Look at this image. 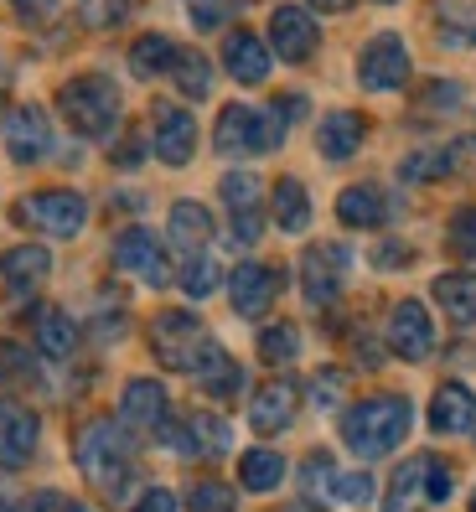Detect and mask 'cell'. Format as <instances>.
I'll use <instances>...</instances> for the list:
<instances>
[{"label":"cell","mask_w":476,"mask_h":512,"mask_svg":"<svg viewBox=\"0 0 476 512\" xmlns=\"http://www.w3.org/2000/svg\"><path fill=\"white\" fill-rule=\"evenodd\" d=\"M78 471L94 481L104 497H125L130 476H135V445L119 430V419H88L78 430Z\"/></svg>","instance_id":"cell-1"},{"label":"cell","mask_w":476,"mask_h":512,"mask_svg":"<svg viewBox=\"0 0 476 512\" xmlns=\"http://www.w3.org/2000/svg\"><path fill=\"white\" fill-rule=\"evenodd\" d=\"M409 425H414L409 399L378 394V399H363V404H352V409L342 414V440H347V450H357L363 461H378V456H389V450L404 445Z\"/></svg>","instance_id":"cell-2"},{"label":"cell","mask_w":476,"mask_h":512,"mask_svg":"<svg viewBox=\"0 0 476 512\" xmlns=\"http://www.w3.org/2000/svg\"><path fill=\"white\" fill-rule=\"evenodd\" d=\"M57 114H63L78 135L104 140L119 125V88L109 78H99V73H83V78L63 83V94H57Z\"/></svg>","instance_id":"cell-3"},{"label":"cell","mask_w":476,"mask_h":512,"mask_svg":"<svg viewBox=\"0 0 476 512\" xmlns=\"http://www.w3.org/2000/svg\"><path fill=\"white\" fill-rule=\"evenodd\" d=\"M151 342H156V357H161L166 368H176V373H197V368H207L223 352L202 331V321L187 316V311H161L156 326H151Z\"/></svg>","instance_id":"cell-4"},{"label":"cell","mask_w":476,"mask_h":512,"mask_svg":"<svg viewBox=\"0 0 476 512\" xmlns=\"http://www.w3.org/2000/svg\"><path fill=\"white\" fill-rule=\"evenodd\" d=\"M285 135V119L275 114H259V109H244V104H228L223 119H218V156H254V150H275Z\"/></svg>","instance_id":"cell-5"},{"label":"cell","mask_w":476,"mask_h":512,"mask_svg":"<svg viewBox=\"0 0 476 512\" xmlns=\"http://www.w3.org/2000/svg\"><path fill=\"white\" fill-rule=\"evenodd\" d=\"M357 78H363V88H373V94L404 88V83H409V47H404V37L378 32V37L363 47V57H357Z\"/></svg>","instance_id":"cell-6"},{"label":"cell","mask_w":476,"mask_h":512,"mask_svg":"<svg viewBox=\"0 0 476 512\" xmlns=\"http://www.w3.org/2000/svg\"><path fill=\"white\" fill-rule=\"evenodd\" d=\"M347 264H352V254L342 244H311L301 254V290H306L311 306H332V300L342 295Z\"/></svg>","instance_id":"cell-7"},{"label":"cell","mask_w":476,"mask_h":512,"mask_svg":"<svg viewBox=\"0 0 476 512\" xmlns=\"http://www.w3.org/2000/svg\"><path fill=\"white\" fill-rule=\"evenodd\" d=\"M21 218L42 233H52V238H73L88 223V202L78 192H37V197L21 202Z\"/></svg>","instance_id":"cell-8"},{"label":"cell","mask_w":476,"mask_h":512,"mask_svg":"<svg viewBox=\"0 0 476 512\" xmlns=\"http://www.w3.org/2000/svg\"><path fill=\"white\" fill-rule=\"evenodd\" d=\"M156 435L176 450V456H223V450L233 445L228 419H223V414H207V409H202V414H192L182 430H176V425H161Z\"/></svg>","instance_id":"cell-9"},{"label":"cell","mask_w":476,"mask_h":512,"mask_svg":"<svg viewBox=\"0 0 476 512\" xmlns=\"http://www.w3.org/2000/svg\"><path fill=\"white\" fill-rule=\"evenodd\" d=\"M389 347H394V357H404V363H425V357L435 352V326H430V311L420 306V300H399V306L389 311Z\"/></svg>","instance_id":"cell-10"},{"label":"cell","mask_w":476,"mask_h":512,"mask_svg":"<svg viewBox=\"0 0 476 512\" xmlns=\"http://www.w3.org/2000/svg\"><path fill=\"white\" fill-rule=\"evenodd\" d=\"M37 414L16 404V399H0V471H21L26 461L37 456Z\"/></svg>","instance_id":"cell-11"},{"label":"cell","mask_w":476,"mask_h":512,"mask_svg":"<svg viewBox=\"0 0 476 512\" xmlns=\"http://www.w3.org/2000/svg\"><path fill=\"white\" fill-rule=\"evenodd\" d=\"M223 202H228V213H233V238L238 244H254L264 218H259V207H264V182L249 171H228L223 176Z\"/></svg>","instance_id":"cell-12"},{"label":"cell","mask_w":476,"mask_h":512,"mask_svg":"<svg viewBox=\"0 0 476 512\" xmlns=\"http://www.w3.org/2000/svg\"><path fill=\"white\" fill-rule=\"evenodd\" d=\"M280 295V269L270 264H238L228 275V300L238 316H264Z\"/></svg>","instance_id":"cell-13"},{"label":"cell","mask_w":476,"mask_h":512,"mask_svg":"<svg viewBox=\"0 0 476 512\" xmlns=\"http://www.w3.org/2000/svg\"><path fill=\"white\" fill-rule=\"evenodd\" d=\"M114 264L125 269V275L145 280V285H166V254L156 244V233H145V228H130V233H119L114 238Z\"/></svg>","instance_id":"cell-14"},{"label":"cell","mask_w":476,"mask_h":512,"mask_svg":"<svg viewBox=\"0 0 476 512\" xmlns=\"http://www.w3.org/2000/svg\"><path fill=\"white\" fill-rule=\"evenodd\" d=\"M295 409H301V388H295L290 378H270L259 388V394L249 399V425L259 430V435H280L290 419H295Z\"/></svg>","instance_id":"cell-15"},{"label":"cell","mask_w":476,"mask_h":512,"mask_svg":"<svg viewBox=\"0 0 476 512\" xmlns=\"http://www.w3.org/2000/svg\"><path fill=\"white\" fill-rule=\"evenodd\" d=\"M316 21L306 16V6H280L270 16V47L285 57V63H306V57L316 52Z\"/></svg>","instance_id":"cell-16"},{"label":"cell","mask_w":476,"mask_h":512,"mask_svg":"<svg viewBox=\"0 0 476 512\" xmlns=\"http://www.w3.org/2000/svg\"><path fill=\"white\" fill-rule=\"evenodd\" d=\"M47 145H52V119L37 109V104H26L6 119V150H11V161L21 166H32L47 156Z\"/></svg>","instance_id":"cell-17"},{"label":"cell","mask_w":476,"mask_h":512,"mask_svg":"<svg viewBox=\"0 0 476 512\" xmlns=\"http://www.w3.org/2000/svg\"><path fill=\"white\" fill-rule=\"evenodd\" d=\"M119 419H125L130 430H161L171 419V399L156 378H135L125 383V399H119Z\"/></svg>","instance_id":"cell-18"},{"label":"cell","mask_w":476,"mask_h":512,"mask_svg":"<svg viewBox=\"0 0 476 512\" xmlns=\"http://www.w3.org/2000/svg\"><path fill=\"white\" fill-rule=\"evenodd\" d=\"M197 150V119L176 104H161L156 109V156L166 166H187Z\"/></svg>","instance_id":"cell-19"},{"label":"cell","mask_w":476,"mask_h":512,"mask_svg":"<svg viewBox=\"0 0 476 512\" xmlns=\"http://www.w3.org/2000/svg\"><path fill=\"white\" fill-rule=\"evenodd\" d=\"M476 425V394L466 383H440L430 399V430L435 435H466Z\"/></svg>","instance_id":"cell-20"},{"label":"cell","mask_w":476,"mask_h":512,"mask_svg":"<svg viewBox=\"0 0 476 512\" xmlns=\"http://www.w3.org/2000/svg\"><path fill=\"white\" fill-rule=\"evenodd\" d=\"M223 68H228V78H238V83H264L270 78V47H264V37H254V32H228V42H223Z\"/></svg>","instance_id":"cell-21"},{"label":"cell","mask_w":476,"mask_h":512,"mask_svg":"<svg viewBox=\"0 0 476 512\" xmlns=\"http://www.w3.org/2000/svg\"><path fill=\"white\" fill-rule=\"evenodd\" d=\"M363 140H368V125H363V114H352V109L326 114L321 119V135H316L326 161H352L357 150H363Z\"/></svg>","instance_id":"cell-22"},{"label":"cell","mask_w":476,"mask_h":512,"mask_svg":"<svg viewBox=\"0 0 476 512\" xmlns=\"http://www.w3.org/2000/svg\"><path fill=\"white\" fill-rule=\"evenodd\" d=\"M47 269H52V254H47L42 244H16V249L0 254V275H6L11 290H32V285H42V280H47Z\"/></svg>","instance_id":"cell-23"},{"label":"cell","mask_w":476,"mask_h":512,"mask_svg":"<svg viewBox=\"0 0 476 512\" xmlns=\"http://www.w3.org/2000/svg\"><path fill=\"white\" fill-rule=\"evenodd\" d=\"M430 21L445 47H476V0H435Z\"/></svg>","instance_id":"cell-24"},{"label":"cell","mask_w":476,"mask_h":512,"mask_svg":"<svg viewBox=\"0 0 476 512\" xmlns=\"http://www.w3.org/2000/svg\"><path fill=\"white\" fill-rule=\"evenodd\" d=\"M337 218L347 223V228H378L383 218H389V197H383L378 187H347L342 197H337Z\"/></svg>","instance_id":"cell-25"},{"label":"cell","mask_w":476,"mask_h":512,"mask_svg":"<svg viewBox=\"0 0 476 512\" xmlns=\"http://www.w3.org/2000/svg\"><path fill=\"white\" fill-rule=\"evenodd\" d=\"M171 238L187 254H202V244H213V213L202 202H176L171 207Z\"/></svg>","instance_id":"cell-26"},{"label":"cell","mask_w":476,"mask_h":512,"mask_svg":"<svg viewBox=\"0 0 476 512\" xmlns=\"http://www.w3.org/2000/svg\"><path fill=\"white\" fill-rule=\"evenodd\" d=\"M32 331H37V347H42L47 357H68V352L78 347V326L57 311V306H42V311L32 316Z\"/></svg>","instance_id":"cell-27"},{"label":"cell","mask_w":476,"mask_h":512,"mask_svg":"<svg viewBox=\"0 0 476 512\" xmlns=\"http://www.w3.org/2000/svg\"><path fill=\"white\" fill-rule=\"evenodd\" d=\"M435 300L445 306V316L476 326V275H440L435 280Z\"/></svg>","instance_id":"cell-28"},{"label":"cell","mask_w":476,"mask_h":512,"mask_svg":"<svg viewBox=\"0 0 476 512\" xmlns=\"http://www.w3.org/2000/svg\"><path fill=\"white\" fill-rule=\"evenodd\" d=\"M275 223L285 233H306V223H311V197L295 176H280L275 182Z\"/></svg>","instance_id":"cell-29"},{"label":"cell","mask_w":476,"mask_h":512,"mask_svg":"<svg viewBox=\"0 0 476 512\" xmlns=\"http://www.w3.org/2000/svg\"><path fill=\"white\" fill-rule=\"evenodd\" d=\"M171 73H176V88H182L187 99H207V94H213V63H207L202 52H192V47H176V63H171Z\"/></svg>","instance_id":"cell-30"},{"label":"cell","mask_w":476,"mask_h":512,"mask_svg":"<svg viewBox=\"0 0 476 512\" xmlns=\"http://www.w3.org/2000/svg\"><path fill=\"white\" fill-rule=\"evenodd\" d=\"M285 476V456L280 450H249L244 461H238V481H244L249 492H275Z\"/></svg>","instance_id":"cell-31"},{"label":"cell","mask_w":476,"mask_h":512,"mask_svg":"<svg viewBox=\"0 0 476 512\" xmlns=\"http://www.w3.org/2000/svg\"><path fill=\"white\" fill-rule=\"evenodd\" d=\"M425 461L430 456H414V461H404L394 471V481H389V512H414V502L425 497Z\"/></svg>","instance_id":"cell-32"},{"label":"cell","mask_w":476,"mask_h":512,"mask_svg":"<svg viewBox=\"0 0 476 512\" xmlns=\"http://www.w3.org/2000/svg\"><path fill=\"white\" fill-rule=\"evenodd\" d=\"M295 352H301V331H295L290 321H275V326L259 331V357H264L270 368H290Z\"/></svg>","instance_id":"cell-33"},{"label":"cell","mask_w":476,"mask_h":512,"mask_svg":"<svg viewBox=\"0 0 476 512\" xmlns=\"http://www.w3.org/2000/svg\"><path fill=\"white\" fill-rule=\"evenodd\" d=\"M171 63H176V42H171V37H140V42L130 47V68H135L140 78H161Z\"/></svg>","instance_id":"cell-34"},{"label":"cell","mask_w":476,"mask_h":512,"mask_svg":"<svg viewBox=\"0 0 476 512\" xmlns=\"http://www.w3.org/2000/svg\"><path fill=\"white\" fill-rule=\"evenodd\" d=\"M197 383H202V388H207V394H213V399H228L233 388L244 383V373H238V363H233L228 352H218V357H213V363H207V368H197Z\"/></svg>","instance_id":"cell-35"},{"label":"cell","mask_w":476,"mask_h":512,"mask_svg":"<svg viewBox=\"0 0 476 512\" xmlns=\"http://www.w3.org/2000/svg\"><path fill=\"white\" fill-rule=\"evenodd\" d=\"M218 264L213 259H207V254H187V264H182V290L192 295V300H207V295H213L218 290Z\"/></svg>","instance_id":"cell-36"},{"label":"cell","mask_w":476,"mask_h":512,"mask_svg":"<svg viewBox=\"0 0 476 512\" xmlns=\"http://www.w3.org/2000/svg\"><path fill=\"white\" fill-rule=\"evenodd\" d=\"M342 394H347V373H342V368H321V373L311 378V404H316V409H337Z\"/></svg>","instance_id":"cell-37"},{"label":"cell","mask_w":476,"mask_h":512,"mask_svg":"<svg viewBox=\"0 0 476 512\" xmlns=\"http://www.w3.org/2000/svg\"><path fill=\"white\" fill-rule=\"evenodd\" d=\"M192 512H233V492L223 487V481H197L192 497H187Z\"/></svg>","instance_id":"cell-38"},{"label":"cell","mask_w":476,"mask_h":512,"mask_svg":"<svg viewBox=\"0 0 476 512\" xmlns=\"http://www.w3.org/2000/svg\"><path fill=\"white\" fill-rule=\"evenodd\" d=\"M332 481H337V471H332V456H311V461H306V471H301V487H306L316 502H326V497H332Z\"/></svg>","instance_id":"cell-39"},{"label":"cell","mask_w":476,"mask_h":512,"mask_svg":"<svg viewBox=\"0 0 476 512\" xmlns=\"http://www.w3.org/2000/svg\"><path fill=\"white\" fill-rule=\"evenodd\" d=\"M238 0H187V11H192V26H202V32H213V26H223L233 16Z\"/></svg>","instance_id":"cell-40"},{"label":"cell","mask_w":476,"mask_h":512,"mask_svg":"<svg viewBox=\"0 0 476 512\" xmlns=\"http://www.w3.org/2000/svg\"><path fill=\"white\" fill-rule=\"evenodd\" d=\"M37 363H32V352H21V347H11V342H0V373H6L11 383H32L37 373H32Z\"/></svg>","instance_id":"cell-41"},{"label":"cell","mask_w":476,"mask_h":512,"mask_svg":"<svg viewBox=\"0 0 476 512\" xmlns=\"http://www.w3.org/2000/svg\"><path fill=\"white\" fill-rule=\"evenodd\" d=\"M451 249L461 259H476V207H466V213L451 218Z\"/></svg>","instance_id":"cell-42"},{"label":"cell","mask_w":476,"mask_h":512,"mask_svg":"<svg viewBox=\"0 0 476 512\" xmlns=\"http://www.w3.org/2000/svg\"><path fill=\"white\" fill-rule=\"evenodd\" d=\"M451 492H456V481H451V466L430 456V461H425V497H430V502H445Z\"/></svg>","instance_id":"cell-43"},{"label":"cell","mask_w":476,"mask_h":512,"mask_svg":"<svg viewBox=\"0 0 476 512\" xmlns=\"http://www.w3.org/2000/svg\"><path fill=\"white\" fill-rule=\"evenodd\" d=\"M332 497H337V502H368V497H373V481H368L363 471L337 476V481H332Z\"/></svg>","instance_id":"cell-44"},{"label":"cell","mask_w":476,"mask_h":512,"mask_svg":"<svg viewBox=\"0 0 476 512\" xmlns=\"http://www.w3.org/2000/svg\"><path fill=\"white\" fill-rule=\"evenodd\" d=\"M445 171H451V161H445V156H409L404 161L409 182H430V176H445Z\"/></svg>","instance_id":"cell-45"},{"label":"cell","mask_w":476,"mask_h":512,"mask_svg":"<svg viewBox=\"0 0 476 512\" xmlns=\"http://www.w3.org/2000/svg\"><path fill=\"white\" fill-rule=\"evenodd\" d=\"M125 16H130V0H94V6H88V26H114Z\"/></svg>","instance_id":"cell-46"},{"label":"cell","mask_w":476,"mask_h":512,"mask_svg":"<svg viewBox=\"0 0 476 512\" xmlns=\"http://www.w3.org/2000/svg\"><path fill=\"white\" fill-rule=\"evenodd\" d=\"M451 104H461V88H456V83H435L430 94L420 99V109H425V114H435V109H451Z\"/></svg>","instance_id":"cell-47"},{"label":"cell","mask_w":476,"mask_h":512,"mask_svg":"<svg viewBox=\"0 0 476 512\" xmlns=\"http://www.w3.org/2000/svg\"><path fill=\"white\" fill-rule=\"evenodd\" d=\"M135 512H176V497H171L166 487H156V492H145V497H140Z\"/></svg>","instance_id":"cell-48"},{"label":"cell","mask_w":476,"mask_h":512,"mask_svg":"<svg viewBox=\"0 0 476 512\" xmlns=\"http://www.w3.org/2000/svg\"><path fill=\"white\" fill-rule=\"evenodd\" d=\"M114 166H140V140H135V135L114 150Z\"/></svg>","instance_id":"cell-49"},{"label":"cell","mask_w":476,"mask_h":512,"mask_svg":"<svg viewBox=\"0 0 476 512\" xmlns=\"http://www.w3.org/2000/svg\"><path fill=\"white\" fill-rule=\"evenodd\" d=\"M404 259H409L404 249H378V264H383V269H389V264H404Z\"/></svg>","instance_id":"cell-50"},{"label":"cell","mask_w":476,"mask_h":512,"mask_svg":"<svg viewBox=\"0 0 476 512\" xmlns=\"http://www.w3.org/2000/svg\"><path fill=\"white\" fill-rule=\"evenodd\" d=\"M316 11H347V0H311Z\"/></svg>","instance_id":"cell-51"},{"label":"cell","mask_w":476,"mask_h":512,"mask_svg":"<svg viewBox=\"0 0 476 512\" xmlns=\"http://www.w3.org/2000/svg\"><path fill=\"white\" fill-rule=\"evenodd\" d=\"M0 512H16V507H11V497H6V487H0Z\"/></svg>","instance_id":"cell-52"},{"label":"cell","mask_w":476,"mask_h":512,"mask_svg":"<svg viewBox=\"0 0 476 512\" xmlns=\"http://www.w3.org/2000/svg\"><path fill=\"white\" fill-rule=\"evenodd\" d=\"M11 6H37V0H11Z\"/></svg>","instance_id":"cell-53"},{"label":"cell","mask_w":476,"mask_h":512,"mask_svg":"<svg viewBox=\"0 0 476 512\" xmlns=\"http://www.w3.org/2000/svg\"><path fill=\"white\" fill-rule=\"evenodd\" d=\"M0 114H6V94H0Z\"/></svg>","instance_id":"cell-54"},{"label":"cell","mask_w":476,"mask_h":512,"mask_svg":"<svg viewBox=\"0 0 476 512\" xmlns=\"http://www.w3.org/2000/svg\"><path fill=\"white\" fill-rule=\"evenodd\" d=\"M471 512H476V492H471Z\"/></svg>","instance_id":"cell-55"},{"label":"cell","mask_w":476,"mask_h":512,"mask_svg":"<svg viewBox=\"0 0 476 512\" xmlns=\"http://www.w3.org/2000/svg\"><path fill=\"white\" fill-rule=\"evenodd\" d=\"M383 6H394V0H383Z\"/></svg>","instance_id":"cell-56"}]
</instances>
